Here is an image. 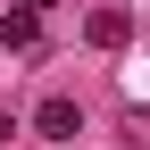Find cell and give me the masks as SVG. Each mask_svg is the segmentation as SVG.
<instances>
[{
	"instance_id": "277c9868",
	"label": "cell",
	"mask_w": 150,
	"mask_h": 150,
	"mask_svg": "<svg viewBox=\"0 0 150 150\" xmlns=\"http://www.w3.org/2000/svg\"><path fill=\"white\" fill-rule=\"evenodd\" d=\"M25 8H50V0H25Z\"/></svg>"
},
{
	"instance_id": "3957f363",
	"label": "cell",
	"mask_w": 150,
	"mask_h": 150,
	"mask_svg": "<svg viewBox=\"0 0 150 150\" xmlns=\"http://www.w3.org/2000/svg\"><path fill=\"white\" fill-rule=\"evenodd\" d=\"M0 42L8 50H42V8H8L0 17Z\"/></svg>"
},
{
	"instance_id": "7a4b0ae2",
	"label": "cell",
	"mask_w": 150,
	"mask_h": 150,
	"mask_svg": "<svg viewBox=\"0 0 150 150\" xmlns=\"http://www.w3.org/2000/svg\"><path fill=\"white\" fill-rule=\"evenodd\" d=\"M33 125H42L50 142H75V134H83V108H75V100H59V92H50V100L33 108Z\"/></svg>"
},
{
	"instance_id": "6da1fadb",
	"label": "cell",
	"mask_w": 150,
	"mask_h": 150,
	"mask_svg": "<svg viewBox=\"0 0 150 150\" xmlns=\"http://www.w3.org/2000/svg\"><path fill=\"white\" fill-rule=\"evenodd\" d=\"M125 33H134V17H125L117 0H108V8H92V17H83V42H92V50H117Z\"/></svg>"
}]
</instances>
